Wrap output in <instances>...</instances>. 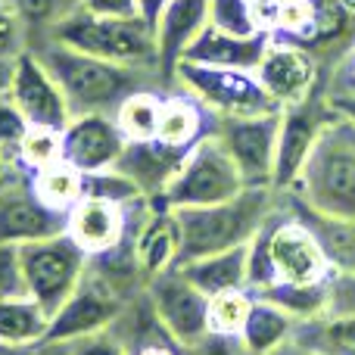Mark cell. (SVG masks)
<instances>
[{
	"mask_svg": "<svg viewBox=\"0 0 355 355\" xmlns=\"http://www.w3.org/2000/svg\"><path fill=\"white\" fill-rule=\"evenodd\" d=\"M315 212L355 218V122L334 110L290 190Z\"/></svg>",
	"mask_w": 355,
	"mask_h": 355,
	"instance_id": "277c9868",
	"label": "cell"
},
{
	"mask_svg": "<svg viewBox=\"0 0 355 355\" xmlns=\"http://www.w3.org/2000/svg\"><path fill=\"white\" fill-rule=\"evenodd\" d=\"M178 271L193 287H200L209 300L218 293H231V290H246V277H250V243L215 252V256H206V259H193V262L181 265Z\"/></svg>",
	"mask_w": 355,
	"mask_h": 355,
	"instance_id": "cb8c5ba5",
	"label": "cell"
},
{
	"mask_svg": "<svg viewBox=\"0 0 355 355\" xmlns=\"http://www.w3.org/2000/svg\"><path fill=\"white\" fill-rule=\"evenodd\" d=\"M10 3L22 19L25 31H28V47H31L53 25L66 22L72 12H78L85 6V0H10Z\"/></svg>",
	"mask_w": 355,
	"mask_h": 355,
	"instance_id": "4dcf8cb0",
	"label": "cell"
},
{
	"mask_svg": "<svg viewBox=\"0 0 355 355\" xmlns=\"http://www.w3.org/2000/svg\"><path fill=\"white\" fill-rule=\"evenodd\" d=\"M293 340L318 355H355V275L327 277V302L293 327Z\"/></svg>",
	"mask_w": 355,
	"mask_h": 355,
	"instance_id": "4fadbf2b",
	"label": "cell"
},
{
	"mask_svg": "<svg viewBox=\"0 0 355 355\" xmlns=\"http://www.w3.org/2000/svg\"><path fill=\"white\" fill-rule=\"evenodd\" d=\"M56 162H62V131L47 128V125H31L19 144L16 168H22L25 175H37Z\"/></svg>",
	"mask_w": 355,
	"mask_h": 355,
	"instance_id": "f546056e",
	"label": "cell"
},
{
	"mask_svg": "<svg viewBox=\"0 0 355 355\" xmlns=\"http://www.w3.org/2000/svg\"><path fill=\"white\" fill-rule=\"evenodd\" d=\"M215 112H209L196 97H190L187 91L175 87L162 97V116H159V137L168 147H193L196 141L209 135L215 128Z\"/></svg>",
	"mask_w": 355,
	"mask_h": 355,
	"instance_id": "603a6c76",
	"label": "cell"
},
{
	"mask_svg": "<svg viewBox=\"0 0 355 355\" xmlns=\"http://www.w3.org/2000/svg\"><path fill=\"white\" fill-rule=\"evenodd\" d=\"M10 296H28L22 277V262H19L16 243H0V300Z\"/></svg>",
	"mask_w": 355,
	"mask_h": 355,
	"instance_id": "8d00e7d4",
	"label": "cell"
},
{
	"mask_svg": "<svg viewBox=\"0 0 355 355\" xmlns=\"http://www.w3.org/2000/svg\"><path fill=\"white\" fill-rule=\"evenodd\" d=\"M277 193L271 187H243L237 196L215 206H184L172 209L178 225V262L175 268L206 259L215 252L246 246L268 212L275 209Z\"/></svg>",
	"mask_w": 355,
	"mask_h": 355,
	"instance_id": "3957f363",
	"label": "cell"
},
{
	"mask_svg": "<svg viewBox=\"0 0 355 355\" xmlns=\"http://www.w3.org/2000/svg\"><path fill=\"white\" fill-rule=\"evenodd\" d=\"M12 66H16V60H0V97H6V91H10Z\"/></svg>",
	"mask_w": 355,
	"mask_h": 355,
	"instance_id": "f6af8a7d",
	"label": "cell"
},
{
	"mask_svg": "<svg viewBox=\"0 0 355 355\" xmlns=\"http://www.w3.org/2000/svg\"><path fill=\"white\" fill-rule=\"evenodd\" d=\"M147 293L162 327L172 334L178 346L190 349L209 337V296L193 287L178 268L150 277Z\"/></svg>",
	"mask_w": 355,
	"mask_h": 355,
	"instance_id": "8fae6325",
	"label": "cell"
},
{
	"mask_svg": "<svg viewBox=\"0 0 355 355\" xmlns=\"http://www.w3.org/2000/svg\"><path fill=\"white\" fill-rule=\"evenodd\" d=\"M31 53L44 62L53 81L66 97L69 112L75 116H112L119 106L137 91L168 94L166 81L153 69H135L122 62H110L100 56H87L60 41H35Z\"/></svg>",
	"mask_w": 355,
	"mask_h": 355,
	"instance_id": "6da1fadb",
	"label": "cell"
},
{
	"mask_svg": "<svg viewBox=\"0 0 355 355\" xmlns=\"http://www.w3.org/2000/svg\"><path fill=\"white\" fill-rule=\"evenodd\" d=\"M184 355H250L240 343V337H221V334H209L196 346H190Z\"/></svg>",
	"mask_w": 355,
	"mask_h": 355,
	"instance_id": "f35d334b",
	"label": "cell"
},
{
	"mask_svg": "<svg viewBox=\"0 0 355 355\" xmlns=\"http://www.w3.org/2000/svg\"><path fill=\"white\" fill-rule=\"evenodd\" d=\"M125 135L112 116H75L62 128V159L81 175L106 172L125 150Z\"/></svg>",
	"mask_w": 355,
	"mask_h": 355,
	"instance_id": "e0dca14e",
	"label": "cell"
},
{
	"mask_svg": "<svg viewBox=\"0 0 355 355\" xmlns=\"http://www.w3.org/2000/svg\"><path fill=\"white\" fill-rule=\"evenodd\" d=\"M28 119L22 116L16 103L10 97H0V150L3 156L16 166V156H19V144H22L25 131H28Z\"/></svg>",
	"mask_w": 355,
	"mask_h": 355,
	"instance_id": "e575fe53",
	"label": "cell"
},
{
	"mask_svg": "<svg viewBox=\"0 0 355 355\" xmlns=\"http://www.w3.org/2000/svg\"><path fill=\"white\" fill-rule=\"evenodd\" d=\"M125 302L128 300H122L97 271L87 268L78 290H75L66 300V306L50 318L47 340H44V343H72V340L87 337V334L110 331V324L119 318Z\"/></svg>",
	"mask_w": 355,
	"mask_h": 355,
	"instance_id": "5bb4252c",
	"label": "cell"
},
{
	"mask_svg": "<svg viewBox=\"0 0 355 355\" xmlns=\"http://www.w3.org/2000/svg\"><path fill=\"white\" fill-rule=\"evenodd\" d=\"M175 87L196 97L215 116H265L281 106L265 94L252 72L240 69H212L196 62H178Z\"/></svg>",
	"mask_w": 355,
	"mask_h": 355,
	"instance_id": "ba28073f",
	"label": "cell"
},
{
	"mask_svg": "<svg viewBox=\"0 0 355 355\" xmlns=\"http://www.w3.org/2000/svg\"><path fill=\"white\" fill-rule=\"evenodd\" d=\"M69 212L50 209L31 187V175L22 168L10 175L0 187V243H31V240L66 234Z\"/></svg>",
	"mask_w": 355,
	"mask_h": 355,
	"instance_id": "7c38bea8",
	"label": "cell"
},
{
	"mask_svg": "<svg viewBox=\"0 0 355 355\" xmlns=\"http://www.w3.org/2000/svg\"><path fill=\"white\" fill-rule=\"evenodd\" d=\"M81 10L87 12H97V16H141V10H137V0H85V6Z\"/></svg>",
	"mask_w": 355,
	"mask_h": 355,
	"instance_id": "ab89813d",
	"label": "cell"
},
{
	"mask_svg": "<svg viewBox=\"0 0 355 355\" xmlns=\"http://www.w3.org/2000/svg\"><path fill=\"white\" fill-rule=\"evenodd\" d=\"M334 271L321 252L315 234L290 212L284 196L277 193L275 209L256 237L250 240V277L246 290H262L268 284H318L327 281Z\"/></svg>",
	"mask_w": 355,
	"mask_h": 355,
	"instance_id": "7a4b0ae2",
	"label": "cell"
},
{
	"mask_svg": "<svg viewBox=\"0 0 355 355\" xmlns=\"http://www.w3.org/2000/svg\"><path fill=\"white\" fill-rule=\"evenodd\" d=\"M6 97L22 110V116L28 119V125H47V128H66L72 122V112L66 106L60 85L53 81V75L44 69V62L37 60L31 50L16 56L12 66V81Z\"/></svg>",
	"mask_w": 355,
	"mask_h": 355,
	"instance_id": "2e32d148",
	"label": "cell"
},
{
	"mask_svg": "<svg viewBox=\"0 0 355 355\" xmlns=\"http://www.w3.org/2000/svg\"><path fill=\"white\" fill-rule=\"evenodd\" d=\"M209 25V0H168L156 22V47H159V75L168 91H175V69L184 50Z\"/></svg>",
	"mask_w": 355,
	"mask_h": 355,
	"instance_id": "ffe728a7",
	"label": "cell"
},
{
	"mask_svg": "<svg viewBox=\"0 0 355 355\" xmlns=\"http://www.w3.org/2000/svg\"><path fill=\"white\" fill-rule=\"evenodd\" d=\"M315 28V10L309 0H281L275 16L271 37H281L290 44H306Z\"/></svg>",
	"mask_w": 355,
	"mask_h": 355,
	"instance_id": "d6a6232c",
	"label": "cell"
},
{
	"mask_svg": "<svg viewBox=\"0 0 355 355\" xmlns=\"http://www.w3.org/2000/svg\"><path fill=\"white\" fill-rule=\"evenodd\" d=\"M256 300H265L271 306H277L281 312H287L290 318L300 324V321H309L324 309L327 302V281L318 284H287V281H277L268 284L262 290H250Z\"/></svg>",
	"mask_w": 355,
	"mask_h": 355,
	"instance_id": "4316f807",
	"label": "cell"
},
{
	"mask_svg": "<svg viewBox=\"0 0 355 355\" xmlns=\"http://www.w3.org/2000/svg\"><path fill=\"white\" fill-rule=\"evenodd\" d=\"M12 172H16V166H12V162L3 156V150H0V187H3V184L10 181V175H12Z\"/></svg>",
	"mask_w": 355,
	"mask_h": 355,
	"instance_id": "c3c4849f",
	"label": "cell"
},
{
	"mask_svg": "<svg viewBox=\"0 0 355 355\" xmlns=\"http://www.w3.org/2000/svg\"><path fill=\"white\" fill-rule=\"evenodd\" d=\"M25 50H28V31L10 0H0V60H16Z\"/></svg>",
	"mask_w": 355,
	"mask_h": 355,
	"instance_id": "d590c367",
	"label": "cell"
},
{
	"mask_svg": "<svg viewBox=\"0 0 355 355\" xmlns=\"http://www.w3.org/2000/svg\"><path fill=\"white\" fill-rule=\"evenodd\" d=\"M87 252L66 234L19 246V262H22V277L28 296L53 318L66 300L78 290L81 277L87 271Z\"/></svg>",
	"mask_w": 355,
	"mask_h": 355,
	"instance_id": "8992f818",
	"label": "cell"
},
{
	"mask_svg": "<svg viewBox=\"0 0 355 355\" xmlns=\"http://www.w3.org/2000/svg\"><path fill=\"white\" fill-rule=\"evenodd\" d=\"M37 355H72V352H69V343H41Z\"/></svg>",
	"mask_w": 355,
	"mask_h": 355,
	"instance_id": "bcb514c9",
	"label": "cell"
},
{
	"mask_svg": "<svg viewBox=\"0 0 355 355\" xmlns=\"http://www.w3.org/2000/svg\"><path fill=\"white\" fill-rule=\"evenodd\" d=\"M334 116V106L327 100V75L315 94H309L302 103L284 106L281 110V131H277V150H275V178L271 190L284 193L296 184L315 141H318L324 122Z\"/></svg>",
	"mask_w": 355,
	"mask_h": 355,
	"instance_id": "30bf717a",
	"label": "cell"
},
{
	"mask_svg": "<svg viewBox=\"0 0 355 355\" xmlns=\"http://www.w3.org/2000/svg\"><path fill=\"white\" fill-rule=\"evenodd\" d=\"M256 296L250 290H231V293H218L209 300V334H221V337H240L250 309Z\"/></svg>",
	"mask_w": 355,
	"mask_h": 355,
	"instance_id": "1f68e13d",
	"label": "cell"
},
{
	"mask_svg": "<svg viewBox=\"0 0 355 355\" xmlns=\"http://www.w3.org/2000/svg\"><path fill=\"white\" fill-rule=\"evenodd\" d=\"M268 44H271L268 31H256V35H250V37H240V35H231V31L215 28V25H206V28L190 41V47L184 50L181 62L256 72V66H259V60H262Z\"/></svg>",
	"mask_w": 355,
	"mask_h": 355,
	"instance_id": "d6986e66",
	"label": "cell"
},
{
	"mask_svg": "<svg viewBox=\"0 0 355 355\" xmlns=\"http://www.w3.org/2000/svg\"><path fill=\"white\" fill-rule=\"evenodd\" d=\"M209 25L240 37L259 31L256 16H252V0H209Z\"/></svg>",
	"mask_w": 355,
	"mask_h": 355,
	"instance_id": "836d02e7",
	"label": "cell"
},
{
	"mask_svg": "<svg viewBox=\"0 0 355 355\" xmlns=\"http://www.w3.org/2000/svg\"><path fill=\"white\" fill-rule=\"evenodd\" d=\"M50 315L31 296L0 300V343L10 346H41L47 340Z\"/></svg>",
	"mask_w": 355,
	"mask_h": 355,
	"instance_id": "d4e9b609",
	"label": "cell"
},
{
	"mask_svg": "<svg viewBox=\"0 0 355 355\" xmlns=\"http://www.w3.org/2000/svg\"><path fill=\"white\" fill-rule=\"evenodd\" d=\"M37 41H60L87 56H100V60L122 62V66L159 72L156 31L141 16L122 19V16H97V12L78 10L66 22L53 25Z\"/></svg>",
	"mask_w": 355,
	"mask_h": 355,
	"instance_id": "5b68a950",
	"label": "cell"
},
{
	"mask_svg": "<svg viewBox=\"0 0 355 355\" xmlns=\"http://www.w3.org/2000/svg\"><path fill=\"white\" fill-rule=\"evenodd\" d=\"M352 50H355V47H352Z\"/></svg>",
	"mask_w": 355,
	"mask_h": 355,
	"instance_id": "f907efd6",
	"label": "cell"
},
{
	"mask_svg": "<svg viewBox=\"0 0 355 355\" xmlns=\"http://www.w3.org/2000/svg\"><path fill=\"white\" fill-rule=\"evenodd\" d=\"M69 352L72 355H128L122 349V343H119L110 331L87 334V337L72 340V343H69Z\"/></svg>",
	"mask_w": 355,
	"mask_h": 355,
	"instance_id": "74e56055",
	"label": "cell"
},
{
	"mask_svg": "<svg viewBox=\"0 0 355 355\" xmlns=\"http://www.w3.org/2000/svg\"><path fill=\"white\" fill-rule=\"evenodd\" d=\"M190 150L193 147H168L159 137H153V141H128L112 168L128 178L147 200H159L168 190V184L175 181V175L181 172Z\"/></svg>",
	"mask_w": 355,
	"mask_h": 355,
	"instance_id": "ac0fdd59",
	"label": "cell"
},
{
	"mask_svg": "<svg viewBox=\"0 0 355 355\" xmlns=\"http://www.w3.org/2000/svg\"><path fill=\"white\" fill-rule=\"evenodd\" d=\"M243 178H240L237 166L231 162V156L225 153V147L218 144L215 131H209L202 141L193 144V150L187 153L181 172L175 175V181L168 184V190L159 196L168 209H184V206H215L225 202L231 196H237L243 190Z\"/></svg>",
	"mask_w": 355,
	"mask_h": 355,
	"instance_id": "52a82bcc",
	"label": "cell"
},
{
	"mask_svg": "<svg viewBox=\"0 0 355 355\" xmlns=\"http://www.w3.org/2000/svg\"><path fill=\"white\" fill-rule=\"evenodd\" d=\"M296 321L287 312H281L277 306L265 300H256L250 309L243 331H240V343L250 355H268L271 349H277L281 343H287L293 337Z\"/></svg>",
	"mask_w": 355,
	"mask_h": 355,
	"instance_id": "484cf974",
	"label": "cell"
},
{
	"mask_svg": "<svg viewBox=\"0 0 355 355\" xmlns=\"http://www.w3.org/2000/svg\"><path fill=\"white\" fill-rule=\"evenodd\" d=\"M281 196L290 206V212L315 234L331 271H337V275H355V218H334V215L315 212L312 206L296 200L293 193H281Z\"/></svg>",
	"mask_w": 355,
	"mask_h": 355,
	"instance_id": "7402d4cb",
	"label": "cell"
},
{
	"mask_svg": "<svg viewBox=\"0 0 355 355\" xmlns=\"http://www.w3.org/2000/svg\"><path fill=\"white\" fill-rule=\"evenodd\" d=\"M212 131L246 187H271L281 110L265 116H218Z\"/></svg>",
	"mask_w": 355,
	"mask_h": 355,
	"instance_id": "9c48e42d",
	"label": "cell"
},
{
	"mask_svg": "<svg viewBox=\"0 0 355 355\" xmlns=\"http://www.w3.org/2000/svg\"><path fill=\"white\" fill-rule=\"evenodd\" d=\"M271 3H281V0H271Z\"/></svg>",
	"mask_w": 355,
	"mask_h": 355,
	"instance_id": "681fc988",
	"label": "cell"
},
{
	"mask_svg": "<svg viewBox=\"0 0 355 355\" xmlns=\"http://www.w3.org/2000/svg\"><path fill=\"white\" fill-rule=\"evenodd\" d=\"M31 187L35 193L47 202L56 212H72L81 200H85V175L75 166H69L66 159L56 166L44 168V172L31 175Z\"/></svg>",
	"mask_w": 355,
	"mask_h": 355,
	"instance_id": "83f0119b",
	"label": "cell"
},
{
	"mask_svg": "<svg viewBox=\"0 0 355 355\" xmlns=\"http://www.w3.org/2000/svg\"><path fill=\"white\" fill-rule=\"evenodd\" d=\"M327 100H331L334 110L343 112V116H349L355 122V94H352V97H327Z\"/></svg>",
	"mask_w": 355,
	"mask_h": 355,
	"instance_id": "ee69618b",
	"label": "cell"
},
{
	"mask_svg": "<svg viewBox=\"0 0 355 355\" xmlns=\"http://www.w3.org/2000/svg\"><path fill=\"white\" fill-rule=\"evenodd\" d=\"M0 355H37V346H10V343H0Z\"/></svg>",
	"mask_w": 355,
	"mask_h": 355,
	"instance_id": "7dc6e473",
	"label": "cell"
},
{
	"mask_svg": "<svg viewBox=\"0 0 355 355\" xmlns=\"http://www.w3.org/2000/svg\"><path fill=\"white\" fill-rule=\"evenodd\" d=\"M162 91H137L119 106L116 122L125 141H153L162 116Z\"/></svg>",
	"mask_w": 355,
	"mask_h": 355,
	"instance_id": "f1b7e54d",
	"label": "cell"
},
{
	"mask_svg": "<svg viewBox=\"0 0 355 355\" xmlns=\"http://www.w3.org/2000/svg\"><path fill=\"white\" fill-rule=\"evenodd\" d=\"M252 75L265 87V94L284 110V106L302 103L309 94H315V87L324 81L327 69H321L315 53H309L306 47L271 37Z\"/></svg>",
	"mask_w": 355,
	"mask_h": 355,
	"instance_id": "9a60e30c",
	"label": "cell"
},
{
	"mask_svg": "<svg viewBox=\"0 0 355 355\" xmlns=\"http://www.w3.org/2000/svg\"><path fill=\"white\" fill-rule=\"evenodd\" d=\"M187 349L184 346H178V343H156V346H147V349H141V352H135V355H184Z\"/></svg>",
	"mask_w": 355,
	"mask_h": 355,
	"instance_id": "b9f144b4",
	"label": "cell"
},
{
	"mask_svg": "<svg viewBox=\"0 0 355 355\" xmlns=\"http://www.w3.org/2000/svg\"><path fill=\"white\" fill-rule=\"evenodd\" d=\"M168 0H137V10H141V19L156 31V22H159L162 10H166Z\"/></svg>",
	"mask_w": 355,
	"mask_h": 355,
	"instance_id": "60d3db41",
	"label": "cell"
},
{
	"mask_svg": "<svg viewBox=\"0 0 355 355\" xmlns=\"http://www.w3.org/2000/svg\"><path fill=\"white\" fill-rule=\"evenodd\" d=\"M268 355H318V352L306 349V346H302V343H296V340L290 337L287 343H281V346H277V349H271Z\"/></svg>",
	"mask_w": 355,
	"mask_h": 355,
	"instance_id": "7bdbcfd3",
	"label": "cell"
},
{
	"mask_svg": "<svg viewBox=\"0 0 355 355\" xmlns=\"http://www.w3.org/2000/svg\"><path fill=\"white\" fill-rule=\"evenodd\" d=\"M66 231L87 256L106 252L122 243V237L128 234V206H119V202H112V200L87 193L85 200L69 212Z\"/></svg>",
	"mask_w": 355,
	"mask_h": 355,
	"instance_id": "44dd1931",
	"label": "cell"
}]
</instances>
